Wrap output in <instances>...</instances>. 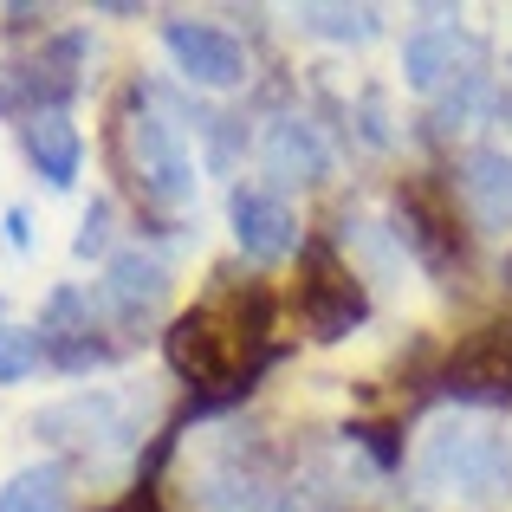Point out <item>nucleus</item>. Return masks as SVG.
<instances>
[{
    "label": "nucleus",
    "instance_id": "obj_13",
    "mask_svg": "<svg viewBox=\"0 0 512 512\" xmlns=\"http://www.w3.org/2000/svg\"><path fill=\"white\" fill-rule=\"evenodd\" d=\"M26 156H33V169L46 175L52 188H72V182H78V163H85L78 124H72L65 111H39L33 124H26Z\"/></svg>",
    "mask_w": 512,
    "mask_h": 512
},
{
    "label": "nucleus",
    "instance_id": "obj_17",
    "mask_svg": "<svg viewBox=\"0 0 512 512\" xmlns=\"http://www.w3.org/2000/svg\"><path fill=\"white\" fill-rule=\"evenodd\" d=\"M299 20L312 26L318 39H350V46H363V39L383 33V13L376 7H305Z\"/></svg>",
    "mask_w": 512,
    "mask_h": 512
},
{
    "label": "nucleus",
    "instance_id": "obj_16",
    "mask_svg": "<svg viewBox=\"0 0 512 512\" xmlns=\"http://www.w3.org/2000/svg\"><path fill=\"white\" fill-rule=\"evenodd\" d=\"M480 104H487V59L474 65V72H461L454 85L435 91V130L448 137V130H467L480 117Z\"/></svg>",
    "mask_w": 512,
    "mask_h": 512
},
{
    "label": "nucleus",
    "instance_id": "obj_6",
    "mask_svg": "<svg viewBox=\"0 0 512 512\" xmlns=\"http://www.w3.org/2000/svg\"><path fill=\"white\" fill-rule=\"evenodd\" d=\"M163 46H169V59L182 65V78H195V85H240V78H247V52H240V39L221 33V26L169 20Z\"/></svg>",
    "mask_w": 512,
    "mask_h": 512
},
{
    "label": "nucleus",
    "instance_id": "obj_19",
    "mask_svg": "<svg viewBox=\"0 0 512 512\" xmlns=\"http://www.w3.org/2000/svg\"><path fill=\"white\" fill-rule=\"evenodd\" d=\"M104 234H111V201H91V214H85V234H78V260L104 253Z\"/></svg>",
    "mask_w": 512,
    "mask_h": 512
},
{
    "label": "nucleus",
    "instance_id": "obj_10",
    "mask_svg": "<svg viewBox=\"0 0 512 512\" xmlns=\"http://www.w3.org/2000/svg\"><path fill=\"white\" fill-rule=\"evenodd\" d=\"M98 299L111 305L124 325H137V318H150L156 305L169 299V266L156 260V253H143V247L117 253V260L104 266V279H98Z\"/></svg>",
    "mask_w": 512,
    "mask_h": 512
},
{
    "label": "nucleus",
    "instance_id": "obj_3",
    "mask_svg": "<svg viewBox=\"0 0 512 512\" xmlns=\"http://www.w3.org/2000/svg\"><path fill=\"white\" fill-rule=\"evenodd\" d=\"M253 331L240 318H221V312H182L175 325L163 331V357L182 383L208 389V383H234L240 376V357H247ZM234 389H253V383H234Z\"/></svg>",
    "mask_w": 512,
    "mask_h": 512
},
{
    "label": "nucleus",
    "instance_id": "obj_1",
    "mask_svg": "<svg viewBox=\"0 0 512 512\" xmlns=\"http://www.w3.org/2000/svg\"><path fill=\"white\" fill-rule=\"evenodd\" d=\"M428 487L461 493L467 506H500L512 500V441L480 415H448L422 435V454H415Z\"/></svg>",
    "mask_w": 512,
    "mask_h": 512
},
{
    "label": "nucleus",
    "instance_id": "obj_7",
    "mask_svg": "<svg viewBox=\"0 0 512 512\" xmlns=\"http://www.w3.org/2000/svg\"><path fill=\"white\" fill-rule=\"evenodd\" d=\"M480 59H487V52H480V39H467L461 26L441 13V26L409 33V46H402V78H409L415 91H441V85H454L461 72H474Z\"/></svg>",
    "mask_w": 512,
    "mask_h": 512
},
{
    "label": "nucleus",
    "instance_id": "obj_14",
    "mask_svg": "<svg viewBox=\"0 0 512 512\" xmlns=\"http://www.w3.org/2000/svg\"><path fill=\"white\" fill-rule=\"evenodd\" d=\"M39 435L46 441H59V448H104V441L117 435V402L111 396H72V402H59V409H46L39 415Z\"/></svg>",
    "mask_w": 512,
    "mask_h": 512
},
{
    "label": "nucleus",
    "instance_id": "obj_22",
    "mask_svg": "<svg viewBox=\"0 0 512 512\" xmlns=\"http://www.w3.org/2000/svg\"><path fill=\"white\" fill-rule=\"evenodd\" d=\"M13 111V85H7V72H0V117Z\"/></svg>",
    "mask_w": 512,
    "mask_h": 512
},
{
    "label": "nucleus",
    "instance_id": "obj_2",
    "mask_svg": "<svg viewBox=\"0 0 512 512\" xmlns=\"http://www.w3.org/2000/svg\"><path fill=\"white\" fill-rule=\"evenodd\" d=\"M117 156H124V175L150 208L163 214H188L195 208V163L182 150V130L169 124L150 104H130L117 117Z\"/></svg>",
    "mask_w": 512,
    "mask_h": 512
},
{
    "label": "nucleus",
    "instance_id": "obj_21",
    "mask_svg": "<svg viewBox=\"0 0 512 512\" xmlns=\"http://www.w3.org/2000/svg\"><path fill=\"white\" fill-rule=\"evenodd\" d=\"M500 111L512 117V52H506V91H500Z\"/></svg>",
    "mask_w": 512,
    "mask_h": 512
},
{
    "label": "nucleus",
    "instance_id": "obj_15",
    "mask_svg": "<svg viewBox=\"0 0 512 512\" xmlns=\"http://www.w3.org/2000/svg\"><path fill=\"white\" fill-rule=\"evenodd\" d=\"M0 512H72V480L65 467H26L0 487Z\"/></svg>",
    "mask_w": 512,
    "mask_h": 512
},
{
    "label": "nucleus",
    "instance_id": "obj_11",
    "mask_svg": "<svg viewBox=\"0 0 512 512\" xmlns=\"http://www.w3.org/2000/svg\"><path fill=\"white\" fill-rule=\"evenodd\" d=\"M266 175L273 182H286V188H312V182H325L331 175V143L318 137V124L312 117H279L273 130H266Z\"/></svg>",
    "mask_w": 512,
    "mask_h": 512
},
{
    "label": "nucleus",
    "instance_id": "obj_20",
    "mask_svg": "<svg viewBox=\"0 0 512 512\" xmlns=\"http://www.w3.org/2000/svg\"><path fill=\"white\" fill-rule=\"evenodd\" d=\"M104 512H156V493H150V487H137V493H124L117 506H104Z\"/></svg>",
    "mask_w": 512,
    "mask_h": 512
},
{
    "label": "nucleus",
    "instance_id": "obj_12",
    "mask_svg": "<svg viewBox=\"0 0 512 512\" xmlns=\"http://www.w3.org/2000/svg\"><path fill=\"white\" fill-rule=\"evenodd\" d=\"M461 208L480 234L512 227V156L506 150H474L461 163Z\"/></svg>",
    "mask_w": 512,
    "mask_h": 512
},
{
    "label": "nucleus",
    "instance_id": "obj_9",
    "mask_svg": "<svg viewBox=\"0 0 512 512\" xmlns=\"http://www.w3.org/2000/svg\"><path fill=\"white\" fill-rule=\"evenodd\" d=\"M227 221H234V240H240V253H247V260H286L292 240H299L292 208L279 195H266V188H234Z\"/></svg>",
    "mask_w": 512,
    "mask_h": 512
},
{
    "label": "nucleus",
    "instance_id": "obj_23",
    "mask_svg": "<svg viewBox=\"0 0 512 512\" xmlns=\"http://www.w3.org/2000/svg\"><path fill=\"white\" fill-rule=\"evenodd\" d=\"M506 273H512V266H506ZM506 286H512V279H506Z\"/></svg>",
    "mask_w": 512,
    "mask_h": 512
},
{
    "label": "nucleus",
    "instance_id": "obj_5",
    "mask_svg": "<svg viewBox=\"0 0 512 512\" xmlns=\"http://www.w3.org/2000/svg\"><path fill=\"white\" fill-rule=\"evenodd\" d=\"M454 402H474V409H493V402H512V318H493V325L467 331L461 350L441 370Z\"/></svg>",
    "mask_w": 512,
    "mask_h": 512
},
{
    "label": "nucleus",
    "instance_id": "obj_8",
    "mask_svg": "<svg viewBox=\"0 0 512 512\" xmlns=\"http://www.w3.org/2000/svg\"><path fill=\"white\" fill-rule=\"evenodd\" d=\"M396 234L409 240L435 273H454V266H461V227H454V214L435 201V188L409 182L396 195Z\"/></svg>",
    "mask_w": 512,
    "mask_h": 512
},
{
    "label": "nucleus",
    "instance_id": "obj_4",
    "mask_svg": "<svg viewBox=\"0 0 512 512\" xmlns=\"http://www.w3.org/2000/svg\"><path fill=\"white\" fill-rule=\"evenodd\" d=\"M363 312H370V299H363L357 273L338 266V253L325 247V240H312V247L299 253V318L312 338H344L350 325H363Z\"/></svg>",
    "mask_w": 512,
    "mask_h": 512
},
{
    "label": "nucleus",
    "instance_id": "obj_18",
    "mask_svg": "<svg viewBox=\"0 0 512 512\" xmlns=\"http://www.w3.org/2000/svg\"><path fill=\"white\" fill-rule=\"evenodd\" d=\"M39 363H46V350H39L33 331H0V389H7V383H26Z\"/></svg>",
    "mask_w": 512,
    "mask_h": 512
}]
</instances>
